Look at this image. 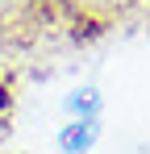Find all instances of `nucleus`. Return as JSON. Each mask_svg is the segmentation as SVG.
<instances>
[{
	"label": "nucleus",
	"instance_id": "1",
	"mask_svg": "<svg viewBox=\"0 0 150 154\" xmlns=\"http://www.w3.org/2000/svg\"><path fill=\"white\" fill-rule=\"evenodd\" d=\"M104 137V121H63L54 129V150L58 154H92Z\"/></svg>",
	"mask_w": 150,
	"mask_h": 154
},
{
	"label": "nucleus",
	"instance_id": "2",
	"mask_svg": "<svg viewBox=\"0 0 150 154\" xmlns=\"http://www.w3.org/2000/svg\"><path fill=\"white\" fill-rule=\"evenodd\" d=\"M58 108L67 121H104V92L96 83H79L58 100Z\"/></svg>",
	"mask_w": 150,
	"mask_h": 154
},
{
	"label": "nucleus",
	"instance_id": "3",
	"mask_svg": "<svg viewBox=\"0 0 150 154\" xmlns=\"http://www.w3.org/2000/svg\"><path fill=\"white\" fill-rule=\"evenodd\" d=\"M138 154H150V142H146V146H142V150H138Z\"/></svg>",
	"mask_w": 150,
	"mask_h": 154
}]
</instances>
